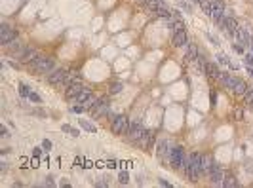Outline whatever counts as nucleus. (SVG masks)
<instances>
[{"label":"nucleus","mask_w":253,"mask_h":188,"mask_svg":"<svg viewBox=\"0 0 253 188\" xmlns=\"http://www.w3.org/2000/svg\"><path fill=\"white\" fill-rule=\"evenodd\" d=\"M82 91H84L82 84L76 82V84H70V86L67 87V93H65V95H67V99H69V101H74V103H76V99H78V95H80Z\"/></svg>","instance_id":"obj_10"},{"label":"nucleus","mask_w":253,"mask_h":188,"mask_svg":"<svg viewBox=\"0 0 253 188\" xmlns=\"http://www.w3.org/2000/svg\"><path fill=\"white\" fill-rule=\"evenodd\" d=\"M145 133H147V129L143 127V125L139 124V122H133V124H129V129H128V133H126V135H128V139H129V141L137 142V141H139V139H141Z\"/></svg>","instance_id":"obj_4"},{"label":"nucleus","mask_w":253,"mask_h":188,"mask_svg":"<svg viewBox=\"0 0 253 188\" xmlns=\"http://www.w3.org/2000/svg\"><path fill=\"white\" fill-rule=\"evenodd\" d=\"M118 181H120V183H122V184H126V183H128V181H129L128 173H126V171H122V173H120V177H118Z\"/></svg>","instance_id":"obj_33"},{"label":"nucleus","mask_w":253,"mask_h":188,"mask_svg":"<svg viewBox=\"0 0 253 188\" xmlns=\"http://www.w3.org/2000/svg\"><path fill=\"white\" fill-rule=\"evenodd\" d=\"M219 23H221V29H223V32H226V34H230V36H236V32H238V23H236L234 19L232 17H223L221 21H219Z\"/></svg>","instance_id":"obj_6"},{"label":"nucleus","mask_w":253,"mask_h":188,"mask_svg":"<svg viewBox=\"0 0 253 188\" xmlns=\"http://www.w3.org/2000/svg\"><path fill=\"white\" fill-rule=\"evenodd\" d=\"M223 186H238V181L232 177V175H228V177H225V181H223Z\"/></svg>","instance_id":"obj_26"},{"label":"nucleus","mask_w":253,"mask_h":188,"mask_svg":"<svg viewBox=\"0 0 253 188\" xmlns=\"http://www.w3.org/2000/svg\"><path fill=\"white\" fill-rule=\"evenodd\" d=\"M122 87H124L122 84H112V87H111V93H112V95H114V93H120V91H122Z\"/></svg>","instance_id":"obj_32"},{"label":"nucleus","mask_w":253,"mask_h":188,"mask_svg":"<svg viewBox=\"0 0 253 188\" xmlns=\"http://www.w3.org/2000/svg\"><path fill=\"white\" fill-rule=\"evenodd\" d=\"M248 89H249V87H248V84H245L244 80H238V78H236V84H234V91L238 93V95H244V93L248 91Z\"/></svg>","instance_id":"obj_21"},{"label":"nucleus","mask_w":253,"mask_h":188,"mask_svg":"<svg viewBox=\"0 0 253 188\" xmlns=\"http://www.w3.org/2000/svg\"><path fill=\"white\" fill-rule=\"evenodd\" d=\"M78 80H80V74L76 72V70H70V72H67V76H65L63 86H70V84H76Z\"/></svg>","instance_id":"obj_18"},{"label":"nucleus","mask_w":253,"mask_h":188,"mask_svg":"<svg viewBox=\"0 0 253 188\" xmlns=\"http://www.w3.org/2000/svg\"><path fill=\"white\" fill-rule=\"evenodd\" d=\"M55 67L53 59L51 57H46V55H38L36 59L32 61V70L36 74H46V72H51Z\"/></svg>","instance_id":"obj_1"},{"label":"nucleus","mask_w":253,"mask_h":188,"mask_svg":"<svg viewBox=\"0 0 253 188\" xmlns=\"http://www.w3.org/2000/svg\"><path fill=\"white\" fill-rule=\"evenodd\" d=\"M129 129V120L128 116L120 114V116H114V120H112V133L114 135H126Z\"/></svg>","instance_id":"obj_2"},{"label":"nucleus","mask_w":253,"mask_h":188,"mask_svg":"<svg viewBox=\"0 0 253 188\" xmlns=\"http://www.w3.org/2000/svg\"><path fill=\"white\" fill-rule=\"evenodd\" d=\"M234 50L238 51V53H244V48H242V46H234Z\"/></svg>","instance_id":"obj_41"},{"label":"nucleus","mask_w":253,"mask_h":188,"mask_svg":"<svg viewBox=\"0 0 253 188\" xmlns=\"http://www.w3.org/2000/svg\"><path fill=\"white\" fill-rule=\"evenodd\" d=\"M15 38H17V32L12 27H8V25H2V27H0V44H2V46H8L10 42H14Z\"/></svg>","instance_id":"obj_5"},{"label":"nucleus","mask_w":253,"mask_h":188,"mask_svg":"<svg viewBox=\"0 0 253 188\" xmlns=\"http://www.w3.org/2000/svg\"><path fill=\"white\" fill-rule=\"evenodd\" d=\"M219 82H221L225 87H230V89H234L236 78H234V76H230L228 72H221V76H219Z\"/></svg>","instance_id":"obj_14"},{"label":"nucleus","mask_w":253,"mask_h":188,"mask_svg":"<svg viewBox=\"0 0 253 188\" xmlns=\"http://www.w3.org/2000/svg\"><path fill=\"white\" fill-rule=\"evenodd\" d=\"M244 101L248 103V105H253V89H248V91L244 93Z\"/></svg>","instance_id":"obj_27"},{"label":"nucleus","mask_w":253,"mask_h":188,"mask_svg":"<svg viewBox=\"0 0 253 188\" xmlns=\"http://www.w3.org/2000/svg\"><path fill=\"white\" fill-rule=\"evenodd\" d=\"M236 38H238L240 44H244V46H251V36L248 34V31H245V29L240 27L238 32H236Z\"/></svg>","instance_id":"obj_15"},{"label":"nucleus","mask_w":253,"mask_h":188,"mask_svg":"<svg viewBox=\"0 0 253 188\" xmlns=\"http://www.w3.org/2000/svg\"><path fill=\"white\" fill-rule=\"evenodd\" d=\"M0 135H2V137H8V135H10V133H8V129H6L4 125H0Z\"/></svg>","instance_id":"obj_37"},{"label":"nucleus","mask_w":253,"mask_h":188,"mask_svg":"<svg viewBox=\"0 0 253 188\" xmlns=\"http://www.w3.org/2000/svg\"><path fill=\"white\" fill-rule=\"evenodd\" d=\"M107 167H111V169H114V167H116V161L109 160V161H107Z\"/></svg>","instance_id":"obj_38"},{"label":"nucleus","mask_w":253,"mask_h":188,"mask_svg":"<svg viewBox=\"0 0 253 188\" xmlns=\"http://www.w3.org/2000/svg\"><path fill=\"white\" fill-rule=\"evenodd\" d=\"M44 186H53V181H51V177H48V181L44 183Z\"/></svg>","instance_id":"obj_39"},{"label":"nucleus","mask_w":253,"mask_h":188,"mask_svg":"<svg viewBox=\"0 0 253 188\" xmlns=\"http://www.w3.org/2000/svg\"><path fill=\"white\" fill-rule=\"evenodd\" d=\"M42 148H44V150H51V141H48V139H44V142H42Z\"/></svg>","instance_id":"obj_34"},{"label":"nucleus","mask_w":253,"mask_h":188,"mask_svg":"<svg viewBox=\"0 0 253 188\" xmlns=\"http://www.w3.org/2000/svg\"><path fill=\"white\" fill-rule=\"evenodd\" d=\"M181 29H183V23H181V21H175V23H173V32L175 31H181Z\"/></svg>","instance_id":"obj_36"},{"label":"nucleus","mask_w":253,"mask_h":188,"mask_svg":"<svg viewBox=\"0 0 253 188\" xmlns=\"http://www.w3.org/2000/svg\"><path fill=\"white\" fill-rule=\"evenodd\" d=\"M251 50H253V38H251Z\"/></svg>","instance_id":"obj_43"},{"label":"nucleus","mask_w":253,"mask_h":188,"mask_svg":"<svg viewBox=\"0 0 253 188\" xmlns=\"http://www.w3.org/2000/svg\"><path fill=\"white\" fill-rule=\"evenodd\" d=\"M209 17H213V21H221L225 17V2L223 0H213L211 2V14Z\"/></svg>","instance_id":"obj_7"},{"label":"nucleus","mask_w":253,"mask_h":188,"mask_svg":"<svg viewBox=\"0 0 253 188\" xmlns=\"http://www.w3.org/2000/svg\"><path fill=\"white\" fill-rule=\"evenodd\" d=\"M19 93H21L23 97H29L31 89H29V86H25V84H19Z\"/></svg>","instance_id":"obj_29"},{"label":"nucleus","mask_w":253,"mask_h":188,"mask_svg":"<svg viewBox=\"0 0 253 188\" xmlns=\"http://www.w3.org/2000/svg\"><path fill=\"white\" fill-rule=\"evenodd\" d=\"M213 163H215V161H213L211 156H204V160H202V175H209Z\"/></svg>","instance_id":"obj_17"},{"label":"nucleus","mask_w":253,"mask_h":188,"mask_svg":"<svg viewBox=\"0 0 253 188\" xmlns=\"http://www.w3.org/2000/svg\"><path fill=\"white\" fill-rule=\"evenodd\" d=\"M217 57H219V63H221V65H228V59H226V55L219 53V55H217Z\"/></svg>","instance_id":"obj_35"},{"label":"nucleus","mask_w":253,"mask_h":188,"mask_svg":"<svg viewBox=\"0 0 253 188\" xmlns=\"http://www.w3.org/2000/svg\"><path fill=\"white\" fill-rule=\"evenodd\" d=\"M168 158H170L171 167L179 169L181 165L185 163V152H183V148H181V146H173L170 152H168Z\"/></svg>","instance_id":"obj_3"},{"label":"nucleus","mask_w":253,"mask_h":188,"mask_svg":"<svg viewBox=\"0 0 253 188\" xmlns=\"http://www.w3.org/2000/svg\"><path fill=\"white\" fill-rule=\"evenodd\" d=\"M187 59L189 61H194V59H198V48H196V44H187Z\"/></svg>","instance_id":"obj_19"},{"label":"nucleus","mask_w":253,"mask_h":188,"mask_svg":"<svg viewBox=\"0 0 253 188\" xmlns=\"http://www.w3.org/2000/svg\"><path fill=\"white\" fill-rule=\"evenodd\" d=\"M90 97H92V91H90V89H86V87H84V91L80 93L78 95V99H76V103H78V105H84V103L88 101V99H90Z\"/></svg>","instance_id":"obj_23"},{"label":"nucleus","mask_w":253,"mask_h":188,"mask_svg":"<svg viewBox=\"0 0 253 188\" xmlns=\"http://www.w3.org/2000/svg\"><path fill=\"white\" fill-rule=\"evenodd\" d=\"M244 63L248 65V67H253V53H248V55H244Z\"/></svg>","instance_id":"obj_31"},{"label":"nucleus","mask_w":253,"mask_h":188,"mask_svg":"<svg viewBox=\"0 0 253 188\" xmlns=\"http://www.w3.org/2000/svg\"><path fill=\"white\" fill-rule=\"evenodd\" d=\"M84 110H88L84 105H72L70 106V112H74V114H80V112H84Z\"/></svg>","instance_id":"obj_28"},{"label":"nucleus","mask_w":253,"mask_h":188,"mask_svg":"<svg viewBox=\"0 0 253 188\" xmlns=\"http://www.w3.org/2000/svg\"><path fill=\"white\" fill-rule=\"evenodd\" d=\"M154 12H156V14L160 15V17H166V19H171V12H170V10H168V6L164 4V2H160V6H158V8L154 10Z\"/></svg>","instance_id":"obj_20"},{"label":"nucleus","mask_w":253,"mask_h":188,"mask_svg":"<svg viewBox=\"0 0 253 188\" xmlns=\"http://www.w3.org/2000/svg\"><path fill=\"white\" fill-rule=\"evenodd\" d=\"M97 186H99V188H105V186H109V183H105V181H99V183H97Z\"/></svg>","instance_id":"obj_40"},{"label":"nucleus","mask_w":253,"mask_h":188,"mask_svg":"<svg viewBox=\"0 0 253 188\" xmlns=\"http://www.w3.org/2000/svg\"><path fill=\"white\" fill-rule=\"evenodd\" d=\"M80 125H82L84 129H86V131H90V133H95L97 131V127L93 124H90V122H88V120H84V118H80Z\"/></svg>","instance_id":"obj_24"},{"label":"nucleus","mask_w":253,"mask_h":188,"mask_svg":"<svg viewBox=\"0 0 253 188\" xmlns=\"http://www.w3.org/2000/svg\"><path fill=\"white\" fill-rule=\"evenodd\" d=\"M65 76H67V70L65 69H53L50 74H48V82L51 86H61L65 82Z\"/></svg>","instance_id":"obj_8"},{"label":"nucleus","mask_w":253,"mask_h":188,"mask_svg":"<svg viewBox=\"0 0 253 188\" xmlns=\"http://www.w3.org/2000/svg\"><path fill=\"white\" fill-rule=\"evenodd\" d=\"M6 48H8V50L12 51V53H15V57H17V55L21 53V50H23V48H21V42H17V38H15L14 42H10V44H8Z\"/></svg>","instance_id":"obj_22"},{"label":"nucleus","mask_w":253,"mask_h":188,"mask_svg":"<svg viewBox=\"0 0 253 188\" xmlns=\"http://www.w3.org/2000/svg\"><path fill=\"white\" fill-rule=\"evenodd\" d=\"M206 74L209 76V78H215V80H219V76H221L217 65H213V63H206Z\"/></svg>","instance_id":"obj_16"},{"label":"nucleus","mask_w":253,"mask_h":188,"mask_svg":"<svg viewBox=\"0 0 253 188\" xmlns=\"http://www.w3.org/2000/svg\"><path fill=\"white\" fill-rule=\"evenodd\" d=\"M29 101H32V103H40L42 99H40V95H38V93H34V91H31L29 93V97H27Z\"/></svg>","instance_id":"obj_30"},{"label":"nucleus","mask_w":253,"mask_h":188,"mask_svg":"<svg viewBox=\"0 0 253 188\" xmlns=\"http://www.w3.org/2000/svg\"><path fill=\"white\" fill-rule=\"evenodd\" d=\"M171 42H173L175 48H185L187 44H189V38H187V32H185V29H181V31H175L173 32V38H171Z\"/></svg>","instance_id":"obj_11"},{"label":"nucleus","mask_w":253,"mask_h":188,"mask_svg":"<svg viewBox=\"0 0 253 188\" xmlns=\"http://www.w3.org/2000/svg\"><path fill=\"white\" fill-rule=\"evenodd\" d=\"M248 72H249V74H251V76H253V67H248Z\"/></svg>","instance_id":"obj_42"},{"label":"nucleus","mask_w":253,"mask_h":188,"mask_svg":"<svg viewBox=\"0 0 253 188\" xmlns=\"http://www.w3.org/2000/svg\"><path fill=\"white\" fill-rule=\"evenodd\" d=\"M209 181L211 183H215V184H223V179H225V173H223V169L219 167L217 163H213L211 165V171H209Z\"/></svg>","instance_id":"obj_12"},{"label":"nucleus","mask_w":253,"mask_h":188,"mask_svg":"<svg viewBox=\"0 0 253 188\" xmlns=\"http://www.w3.org/2000/svg\"><path fill=\"white\" fill-rule=\"evenodd\" d=\"M17 57L23 61V63H32V61L38 57V53H36V50H32V48L27 46V48H23V50H21V53H19Z\"/></svg>","instance_id":"obj_13"},{"label":"nucleus","mask_w":253,"mask_h":188,"mask_svg":"<svg viewBox=\"0 0 253 188\" xmlns=\"http://www.w3.org/2000/svg\"><path fill=\"white\" fill-rule=\"evenodd\" d=\"M95 118H99V116H103V114H107L109 112V99L107 97H103V99H99V101L95 103V106H93L92 110H90Z\"/></svg>","instance_id":"obj_9"},{"label":"nucleus","mask_w":253,"mask_h":188,"mask_svg":"<svg viewBox=\"0 0 253 188\" xmlns=\"http://www.w3.org/2000/svg\"><path fill=\"white\" fill-rule=\"evenodd\" d=\"M61 129H63V131H65V133H69L70 135V137H78V129H74V127H70V125L69 124H65V125H61Z\"/></svg>","instance_id":"obj_25"}]
</instances>
